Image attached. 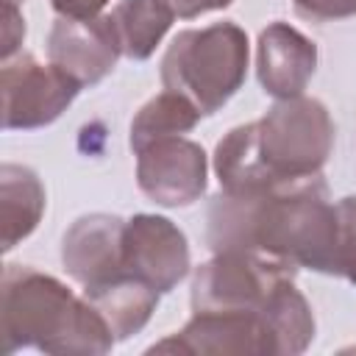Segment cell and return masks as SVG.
Returning a JSON list of instances; mask_svg holds the SVG:
<instances>
[{"mask_svg": "<svg viewBox=\"0 0 356 356\" xmlns=\"http://www.w3.org/2000/svg\"><path fill=\"white\" fill-rule=\"evenodd\" d=\"M337 206L328 203L320 178L256 195L214 197L209 209V245L248 250L292 270L337 273Z\"/></svg>", "mask_w": 356, "mask_h": 356, "instance_id": "1", "label": "cell"}, {"mask_svg": "<svg viewBox=\"0 0 356 356\" xmlns=\"http://www.w3.org/2000/svg\"><path fill=\"white\" fill-rule=\"evenodd\" d=\"M3 353L36 348L44 353H106L114 334L86 298L33 267L8 264L0 284Z\"/></svg>", "mask_w": 356, "mask_h": 356, "instance_id": "2", "label": "cell"}, {"mask_svg": "<svg viewBox=\"0 0 356 356\" xmlns=\"http://www.w3.org/2000/svg\"><path fill=\"white\" fill-rule=\"evenodd\" d=\"M248 72V36L234 22L181 31L164 53V89L184 95L200 114H214L242 86Z\"/></svg>", "mask_w": 356, "mask_h": 356, "instance_id": "3", "label": "cell"}, {"mask_svg": "<svg viewBox=\"0 0 356 356\" xmlns=\"http://www.w3.org/2000/svg\"><path fill=\"white\" fill-rule=\"evenodd\" d=\"M259 153L278 186H295L320 178L334 145V122L320 100H278L259 122Z\"/></svg>", "mask_w": 356, "mask_h": 356, "instance_id": "4", "label": "cell"}, {"mask_svg": "<svg viewBox=\"0 0 356 356\" xmlns=\"http://www.w3.org/2000/svg\"><path fill=\"white\" fill-rule=\"evenodd\" d=\"M292 267L248 250H220L195 273V312H259L281 278H292Z\"/></svg>", "mask_w": 356, "mask_h": 356, "instance_id": "5", "label": "cell"}, {"mask_svg": "<svg viewBox=\"0 0 356 356\" xmlns=\"http://www.w3.org/2000/svg\"><path fill=\"white\" fill-rule=\"evenodd\" d=\"M3 125L6 128H42L53 122L78 95L81 83L56 64H39L19 53L3 61Z\"/></svg>", "mask_w": 356, "mask_h": 356, "instance_id": "6", "label": "cell"}, {"mask_svg": "<svg viewBox=\"0 0 356 356\" xmlns=\"http://www.w3.org/2000/svg\"><path fill=\"white\" fill-rule=\"evenodd\" d=\"M139 189L161 206H189L206 189V153L184 136H167L136 150Z\"/></svg>", "mask_w": 356, "mask_h": 356, "instance_id": "7", "label": "cell"}, {"mask_svg": "<svg viewBox=\"0 0 356 356\" xmlns=\"http://www.w3.org/2000/svg\"><path fill=\"white\" fill-rule=\"evenodd\" d=\"M122 270L147 281L159 292L172 289L189 270L184 231L159 214H136L125 220Z\"/></svg>", "mask_w": 356, "mask_h": 356, "instance_id": "8", "label": "cell"}, {"mask_svg": "<svg viewBox=\"0 0 356 356\" xmlns=\"http://www.w3.org/2000/svg\"><path fill=\"white\" fill-rule=\"evenodd\" d=\"M275 353L267 323L259 312H195V317L150 353Z\"/></svg>", "mask_w": 356, "mask_h": 356, "instance_id": "9", "label": "cell"}, {"mask_svg": "<svg viewBox=\"0 0 356 356\" xmlns=\"http://www.w3.org/2000/svg\"><path fill=\"white\" fill-rule=\"evenodd\" d=\"M120 39L108 17H58L47 36L50 64L72 75L81 86L106 78L120 56Z\"/></svg>", "mask_w": 356, "mask_h": 356, "instance_id": "10", "label": "cell"}, {"mask_svg": "<svg viewBox=\"0 0 356 356\" xmlns=\"http://www.w3.org/2000/svg\"><path fill=\"white\" fill-rule=\"evenodd\" d=\"M122 234L125 220L111 214H86L64 234L61 261L64 270L83 286L114 278L122 270Z\"/></svg>", "mask_w": 356, "mask_h": 356, "instance_id": "11", "label": "cell"}, {"mask_svg": "<svg viewBox=\"0 0 356 356\" xmlns=\"http://www.w3.org/2000/svg\"><path fill=\"white\" fill-rule=\"evenodd\" d=\"M317 67V47L286 22H273L259 33L256 70L267 95L286 100L303 95Z\"/></svg>", "mask_w": 356, "mask_h": 356, "instance_id": "12", "label": "cell"}, {"mask_svg": "<svg viewBox=\"0 0 356 356\" xmlns=\"http://www.w3.org/2000/svg\"><path fill=\"white\" fill-rule=\"evenodd\" d=\"M159 289H153L147 281L120 273L114 278H106L100 284L83 286V298L97 309V314L111 328L114 339H125L136 334L153 314L159 303Z\"/></svg>", "mask_w": 356, "mask_h": 356, "instance_id": "13", "label": "cell"}, {"mask_svg": "<svg viewBox=\"0 0 356 356\" xmlns=\"http://www.w3.org/2000/svg\"><path fill=\"white\" fill-rule=\"evenodd\" d=\"M214 170L220 178L222 192L228 195H256V192H270L281 189L259 153V125L248 122L225 134V139L217 142L214 153Z\"/></svg>", "mask_w": 356, "mask_h": 356, "instance_id": "14", "label": "cell"}, {"mask_svg": "<svg viewBox=\"0 0 356 356\" xmlns=\"http://www.w3.org/2000/svg\"><path fill=\"white\" fill-rule=\"evenodd\" d=\"M44 211V186L33 170L19 164L0 167V242L3 250H11L25 239L42 220Z\"/></svg>", "mask_w": 356, "mask_h": 356, "instance_id": "15", "label": "cell"}, {"mask_svg": "<svg viewBox=\"0 0 356 356\" xmlns=\"http://www.w3.org/2000/svg\"><path fill=\"white\" fill-rule=\"evenodd\" d=\"M261 317L273 337L275 353H300L314 337V317L292 278H281L261 306Z\"/></svg>", "mask_w": 356, "mask_h": 356, "instance_id": "16", "label": "cell"}, {"mask_svg": "<svg viewBox=\"0 0 356 356\" xmlns=\"http://www.w3.org/2000/svg\"><path fill=\"white\" fill-rule=\"evenodd\" d=\"M172 11L161 0H120L108 14L120 50L128 58H147L172 25Z\"/></svg>", "mask_w": 356, "mask_h": 356, "instance_id": "17", "label": "cell"}, {"mask_svg": "<svg viewBox=\"0 0 356 356\" xmlns=\"http://www.w3.org/2000/svg\"><path fill=\"white\" fill-rule=\"evenodd\" d=\"M200 120V111L178 92L164 89L159 97H153L150 103H145L139 108V114L131 122V147L142 150L145 145L156 142V139H167V136H181L186 131H192Z\"/></svg>", "mask_w": 356, "mask_h": 356, "instance_id": "18", "label": "cell"}, {"mask_svg": "<svg viewBox=\"0 0 356 356\" xmlns=\"http://www.w3.org/2000/svg\"><path fill=\"white\" fill-rule=\"evenodd\" d=\"M337 273L345 275L350 284H356V195L342 197L337 203Z\"/></svg>", "mask_w": 356, "mask_h": 356, "instance_id": "19", "label": "cell"}, {"mask_svg": "<svg viewBox=\"0 0 356 356\" xmlns=\"http://www.w3.org/2000/svg\"><path fill=\"white\" fill-rule=\"evenodd\" d=\"M295 8L306 19L328 22V19H342L356 14V0H295Z\"/></svg>", "mask_w": 356, "mask_h": 356, "instance_id": "20", "label": "cell"}, {"mask_svg": "<svg viewBox=\"0 0 356 356\" xmlns=\"http://www.w3.org/2000/svg\"><path fill=\"white\" fill-rule=\"evenodd\" d=\"M25 39V19L14 3H3V61L14 58Z\"/></svg>", "mask_w": 356, "mask_h": 356, "instance_id": "21", "label": "cell"}, {"mask_svg": "<svg viewBox=\"0 0 356 356\" xmlns=\"http://www.w3.org/2000/svg\"><path fill=\"white\" fill-rule=\"evenodd\" d=\"M175 17H184V19H192L197 14H206V11H217V8H225L231 6L234 0H161Z\"/></svg>", "mask_w": 356, "mask_h": 356, "instance_id": "22", "label": "cell"}, {"mask_svg": "<svg viewBox=\"0 0 356 356\" xmlns=\"http://www.w3.org/2000/svg\"><path fill=\"white\" fill-rule=\"evenodd\" d=\"M58 17H72V19H86V17H97L100 8L108 0H50Z\"/></svg>", "mask_w": 356, "mask_h": 356, "instance_id": "23", "label": "cell"}, {"mask_svg": "<svg viewBox=\"0 0 356 356\" xmlns=\"http://www.w3.org/2000/svg\"><path fill=\"white\" fill-rule=\"evenodd\" d=\"M3 3H14V6H19V3H22V0H3Z\"/></svg>", "mask_w": 356, "mask_h": 356, "instance_id": "24", "label": "cell"}]
</instances>
